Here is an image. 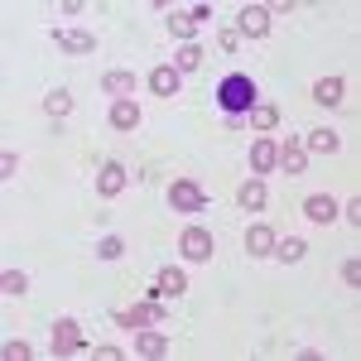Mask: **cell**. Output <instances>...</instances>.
Masks as SVG:
<instances>
[{
    "instance_id": "obj_21",
    "label": "cell",
    "mask_w": 361,
    "mask_h": 361,
    "mask_svg": "<svg viewBox=\"0 0 361 361\" xmlns=\"http://www.w3.org/2000/svg\"><path fill=\"white\" fill-rule=\"evenodd\" d=\"M275 255H279V260H289V265H294V260H304V255H308V246L299 241V236H289V241H275Z\"/></svg>"
},
{
    "instance_id": "obj_25",
    "label": "cell",
    "mask_w": 361,
    "mask_h": 361,
    "mask_svg": "<svg viewBox=\"0 0 361 361\" xmlns=\"http://www.w3.org/2000/svg\"><path fill=\"white\" fill-rule=\"evenodd\" d=\"M106 87H111V92H121V97H126V92H130V87H135V73H126V68H116V73H106Z\"/></svg>"
},
{
    "instance_id": "obj_23",
    "label": "cell",
    "mask_w": 361,
    "mask_h": 361,
    "mask_svg": "<svg viewBox=\"0 0 361 361\" xmlns=\"http://www.w3.org/2000/svg\"><path fill=\"white\" fill-rule=\"evenodd\" d=\"M197 63H202V54H197V44H183V49H178V58H173V68H178V73H193Z\"/></svg>"
},
{
    "instance_id": "obj_20",
    "label": "cell",
    "mask_w": 361,
    "mask_h": 361,
    "mask_svg": "<svg viewBox=\"0 0 361 361\" xmlns=\"http://www.w3.org/2000/svg\"><path fill=\"white\" fill-rule=\"evenodd\" d=\"M246 121L255 126V130H260V135H265V130H275L279 111H275V106H250V116H246Z\"/></svg>"
},
{
    "instance_id": "obj_7",
    "label": "cell",
    "mask_w": 361,
    "mask_h": 361,
    "mask_svg": "<svg viewBox=\"0 0 361 361\" xmlns=\"http://www.w3.org/2000/svg\"><path fill=\"white\" fill-rule=\"evenodd\" d=\"M54 44L68 49V54H92V49H97V39L82 34V29H54Z\"/></svg>"
},
{
    "instance_id": "obj_28",
    "label": "cell",
    "mask_w": 361,
    "mask_h": 361,
    "mask_svg": "<svg viewBox=\"0 0 361 361\" xmlns=\"http://www.w3.org/2000/svg\"><path fill=\"white\" fill-rule=\"evenodd\" d=\"M121 241H116V236H106V241H102V246H97V255H102V260H116V255H121Z\"/></svg>"
},
{
    "instance_id": "obj_17",
    "label": "cell",
    "mask_w": 361,
    "mask_h": 361,
    "mask_svg": "<svg viewBox=\"0 0 361 361\" xmlns=\"http://www.w3.org/2000/svg\"><path fill=\"white\" fill-rule=\"evenodd\" d=\"M44 111L54 116V121H63V116L73 111V92H63V87H58V92H49V97H44Z\"/></svg>"
},
{
    "instance_id": "obj_8",
    "label": "cell",
    "mask_w": 361,
    "mask_h": 361,
    "mask_svg": "<svg viewBox=\"0 0 361 361\" xmlns=\"http://www.w3.org/2000/svg\"><path fill=\"white\" fill-rule=\"evenodd\" d=\"M275 159H279V145L275 140H255V145H250V169H255V173H265V169H275Z\"/></svg>"
},
{
    "instance_id": "obj_29",
    "label": "cell",
    "mask_w": 361,
    "mask_h": 361,
    "mask_svg": "<svg viewBox=\"0 0 361 361\" xmlns=\"http://www.w3.org/2000/svg\"><path fill=\"white\" fill-rule=\"evenodd\" d=\"M15 164H20V159H15V154L5 149V154H0V178H10V173H15Z\"/></svg>"
},
{
    "instance_id": "obj_2",
    "label": "cell",
    "mask_w": 361,
    "mask_h": 361,
    "mask_svg": "<svg viewBox=\"0 0 361 361\" xmlns=\"http://www.w3.org/2000/svg\"><path fill=\"white\" fill-rule=\"evenodd\" d=\"M54 352H58V357L82 352V328H78L73 318H58V323H54Z\"/></svg>"
},
{
    "instance_id": "obj_4",
    "label": "cell",
    "mask_w": 361,
    "mask_h": 361,
    "mask_svg": "<svg viewBox=\"0 0 361 361\" xmlns=\"http://www.w3.org/2000/svg\"><path fill=\"white\" fill-rule=\"evenodd\" d=\"M159 318H164V304H159L154 294H149V304H135V308H126V313H121V323H126V328H149V323H159Z\"/></svg>"
},
{
    "instance_id": "obj_30",
    "label": "cell",
    "mask_w": 361,
    "mask_h": 361,
    "mask_svg": "<svg viewBox=\"0 0 361 361\" xmlns=\"http://www.w3.org/2000/svg\"><path fill=\"white\" fill-rule=\"evenodd\" d=\"M188 15H193V25H202V20H212V5H193Z\"/></svg>"
},
{
    "instance_id": "obj_10",
    "label": "cell",
    "mask_w": 361,
    "mask_h": 361,
    "mask_svg": "<svg viewBox=\"0 0 361 361\" xmlns=\"http://www.w3.org/2000/svg\"><path fill=\"white\" fill-rule=\"evenodd\" d=\"M304 217H308V222H323V226H328V222H337V202H333V197H323V193H313L304 202Z\"/></svg>"
},
{
    "instance_id": "obj_13",
    "label": "cell",
    "mask_w": 361,
    "mask_h": 361,
    "mask_svg": "<svg viewBox=\"0 0 361 361\" xmlns=\"http://www.w3.org/2000/svg\"><path fill=\"white\" fill-rule=\"evenodd\" d=\"M342 92H347L342 78H318V82H313V102H318V106H337Z\"/></svg>"
},
{
    "instance_id": "obj_9",
    "label": "cell",
    "mask_w": 361,
    "mask_h": 361,
    "mask_svg": "<svg viewBox=\"0 0 361 361\" xmlns=\"http://www.w3.org/2000/svg\"><path fill=\"white\" fill-rule=\"evenodd\" d=\"M246 250L255 255V260L275 255V231H270V226H250V231H246Z\"/></svg>"
},
{
    "instance_id": "obj_14",
    "label": "cell",
    "mask_w": 361,
    "mask_h": 361,
    "mask_svg": "<svg viewBox=\"0 0 361 361\" xmlns=\"http://www.w3.org/2000/svg\"><path fill=\"white\" fill-rule=\"evenodd\" d=\"M178 78H183V73L169 63V68H154V73H149V87H154L159 97H173V92H178Z\"/></svg>"
},
{
    "instance_id": "obj_1",
    "label": "cell",
    "mask_w": 361,
    "mask_h": 361,
    "mask_svg": "<svg viewBox=\"0 0 361 361\" xmlns=\"http://www.w3.org/2000/svg\"><path fill=\"white\" fill-rule=\"evenodd\" d=\"M217 106L231 116V126H241V121L250 116V106H260V102H255V82H250L246 73L222 78V87H217Z\"/></svg>"
},
{
    "instance_id": "obj_31",
    "label": "cell",
    "mask_w": 361,
    "mask_h": 361,
    "mask_svg": "<svg viewBox=\"0 0 361 361\" xmlns=\"http://www.w3.org/2000/svg\"><path fill=\"white\" fill-rule=\"evenodd\" d=\"M342 275H347V284H357V279H361V265H357V260H347V265H342Z\"/></svg>"
},
{
    "instance_id": "obj_11",
    "label": "cell",
    "mask_w": 361,
    "mask_h": 361,
    "mask_svg": "<svg viewBox=\"0 0 361 361\" xmlns=\"http://www.w3.org/2000/svg\"><path fill=\"white\" fill-rule=\"evenodd\" d=\"M121 188H126V169H121V164H102V173H97V193L116 197Z\"/></svg>"
},
{
    "instance_id": "obj_27",
    "label": "cell",
    "mask_w": 361,
    "mask_h": 361,
    "mask_svg": "<svg viewBox=\"0 0 361 361\" xmlns=\"http://www.w3.org/2000/svg\"><path fill=\"white\" fill-rule=\"evenodd\" d=\"M34 352H29L25 342H5V361H29Z\"/></svg>"
},
{
    "instance_id": "obj_12",
    "label": "cell",
    "mask_w": 361,
    "mask_h": 361,
    "mask_svg": "<svg viewBox=\"0 0 361 361\" xmlns=\"http://www.w3.org/2000/svg\"><path fill=\"white\" fill-rule=\"evenodd\" d=\"M275 164H284V173H304L308 169V149L294 140V145H279V159Z\"/></svg>"
},
{
    "instance_id": "obj_19",
    "label": "cell",
    "mask_w": 361,
    "mask_h": 361,
    "mask_svg": "<svg viewBox=\"0 0 361 361\" xmlns=\"http://www.w3.org/2000/svg\"><path fill=\"white\" fill-rule=\"evenodd\" d=\"M337 145H342V140H337L333 130H308V149H313V154H337Z\"/></svg>"
},
{
    "instance_id": "obj_24",
    "label": "cell",
    "mask_w": 361,
    "mask_h": 361,
    "mask_svg": "<svg viewBox=\"0 0 361 361\" xmlns=\"http://www.w3.org/2000/svg\"><path fill=\"white\" fill-rule=\"evenodd\" d=\"M169 34L188 44V39H193V15H169Z\"/></svg>"
},
{
    "instance_id": "obj_26",
    "label": "cell",
    "mask_w": 361,
    "mask_h": 361,
    "mask_svg": "<svg viewBox=\"0 0 361 361\" xmlns=\"http://www.w3.org/2000/svg\"><path fill=\"white\" fill-rule=\"evenodd\" d=\"M0 289H5V294H25V289H29V279L20 275V270H5V279H0Z\"/></svg>"
},
{
    "instance_id": "obj_22",
    "label": "cell",
    "mask_w": 361,
    "mask_h": 361,
    "mask_svg": "<svg viewBox=\"0 0 361 361\" xmlns=\"http://www.w3.org/2000/svg\"><path fill=\"white\" fill-rule=\"evenodd\" d=\"M265 183H260V178H255V183H246V188H241V207H250V212H255V207H265Z\"/></svg>"
},
{
    "instance_id": "obj_18",
    "label": "cell",
    "mask_w": 361,
    "mask_h": 361,
    "mask_svg": "<svg viewBox=\"0 0 361 361\" xmlns=\"http://www.w3.org/2000/svg\"><path fill=\"white\" fill-rule=\"evenodd\" d=\"M188 289V279H183V270H159V284H154V294H183Z\"/></svg>"
},
{
    "instance_id": "obj_32",
    "label": "cell",
    "mask_w": 361,
    "mask_h": 361,
    "mask_svg": "<svg viewBox=\"0 0 361 361\" xmlns=\"http://www.w3.org/2000/svg\"><path fill=\"white\" fill-rule=\"evenodd\" d=\"M347 226H361V202H347Z\"/></svg>"
},
{
    "instance_id": "obj_3",
    "label": "cell",
    "mask_w": 361,
    "mask_h": 361,
    "mask_svg": "<svg viewBox=\"0 0 361 361\" xmlns=\"http://www.w3.org/2000/svg\"><path fill=\"white\" fill-rule=\"evenodd\" d=\"M178 250H183V260H207V255H212V236H207L202 226H188V231L178 236Z\"/></svg>"
},
{
    "instance_id": "obj_16",
    "label": "cell",
    "mask_w": 361,
    "mask_h": 361,
    "mask_svg": "<svg viewBox=\"0 0 361 361\" xmlns=\"http://www.w3.org/2000/svg\"><path fill=\"white\" fill-rule=\"evenodd\" d=\"M164 352H169V337H159V333L135 337V357H164Z\"/></svg>"
},
{
    "instance_id": "obj_6",
    "label": "cell",
    "mask_w": 361,
    "mask_h": 361,
    "mask_svg": "<svg viewBox=\"0 0 361 361\" xmlns=\"http://www.w3.org/2000/svg\"><path fill=\"white\" fill-rule=\"evenodd\" d=\"M241 34H246V39H265V34H270V10L246 5V10H241Z\"/></svg>"
},
{
    "instance_id": "obj_5",
    "label": "cell",
    "mask_w": 361,
    "mask_h": 361,
    "mask_svg": "<svg viewBox=\"0 0 361 361\" xmlns=\"http://www.w3.org/2000/svg\"><path fill=\"white\" fill-rule=\"evenodd\" d=\"M169 202H173L178 212H197V207H207V193H202L197 183H173V188H169Z\"/></svg>"
},
{
    "instance_id": "obj_15",
    "label": "cell",
    "mask_w": 361,
    "mask_h": 361,
    "mask_svg": "<svg viewBox=\"0 0 361 361\" xmlns=\"http://www.w3.org/2000/svg\"><path fill=\"white\" fill-rule=\"evenodd\" d=\"M111 126H116V130H135V126H140V106H135V102H116V106H111Z\"/></svg>"
}]
</instances>
